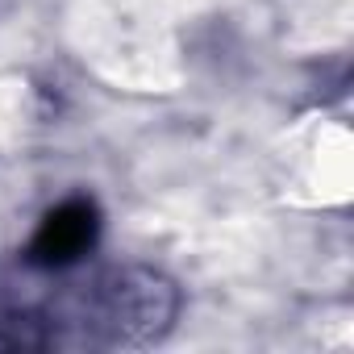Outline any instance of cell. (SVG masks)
Here are the masks:
<instances>
[{
    "label": "cell",
    "instance_id": "6da1fadb",
    "mask_svg": "<svg viewBox=\"0 0 354 354\" xmlns=\"http://www.w3.org/2000/svg\"><path fill=\"white\" fill-rule=\"evenodd\" d=\"M96 238H100V209L88 196H71L38 221V230L30 238V263L34 267H71L96 246Z\"/></svg>",
    "mask_w": 354,
    "mask_h": 354
}]
</instances>
